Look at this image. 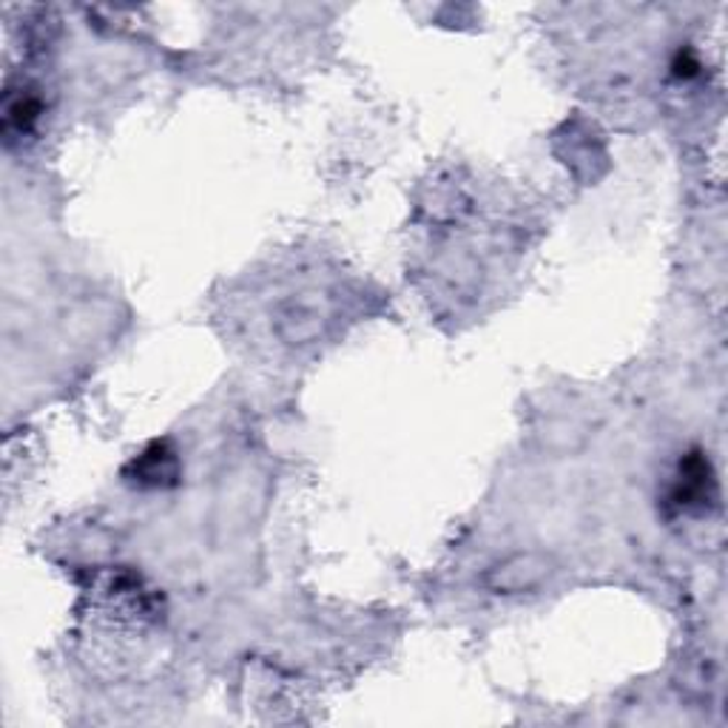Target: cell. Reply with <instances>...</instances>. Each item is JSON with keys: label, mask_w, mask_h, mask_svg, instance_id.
<instances>
[{"label": "cell", "mask_w": 728, "mask_h": 728, "mask_svg": "<svg viewBox=\"0 0 728 728\" xmlns=\"http://www.w3.org/2000/svg\"><path fill=\"white\" fill-rule=\"evenodd\" d=\"M131 479L140 486H160L168 479H177V458L165 444H151L149 450L131 461Z\"/></svg>", "instance_id": "6da1fadb"}, {"label": "cell", "mask_w": 728, "mask_h": 728, "mask_svg": "<svg viewBox=\"0 0 728 728\" xmlns=\"http://www.w3.org/2000/svg\"><path fill=\"white\" fill-rule=\"evenodd\" d=\"M714 486L712 470H708V461L694 453L680 465V481L678 490H674V504L680 507H692V504H703L708 498V490Z\"/></svg>", "instance_id": "7a4b0ae2"}]
</instances>
